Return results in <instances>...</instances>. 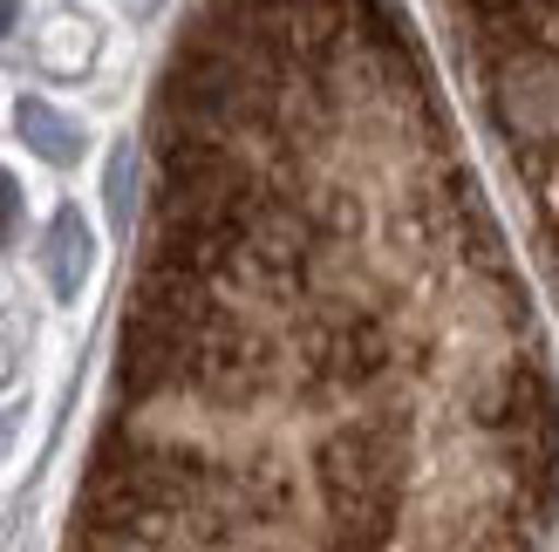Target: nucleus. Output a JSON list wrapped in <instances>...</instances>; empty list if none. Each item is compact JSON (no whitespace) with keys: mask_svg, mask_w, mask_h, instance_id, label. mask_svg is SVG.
Listing matches in <instances>:
<instances>
[{"mask_svg":"<svg viewBox=\"0 0 559 552\" xmlns=\"http://www.w3.org/2000/svg\"><path fill=\"white\" fill-rule=\"evenodd\" d=\"M75 273H82V226L75 218H55V287H75Z\"/></svg>","mask_w":559,"mask_h":552,"instance_id":"obj_4","label":"nucleus"},{"mask_svg":"<svg viewBox=\"0 0 559 552\" xmlns=\"http://www.w3.org/2000/svg\"><path fill=\"white\" fill-rule=\"evenodd\" d=\"M14 205H21V191H14L8 178H0V232H8V218H14Z\"/></svg>","mask_w":559,"mask_h":552,"instance_id":"obj_5","label":"nucleus"},{"mask_svg":"<svg viewBox=\"0 0 559 552\" xmlns=\"http://www.w3.org/2000/svg\"><path fill=\"white\" fill-rule=\"evenodd\" d=\"M14 14H21V0H0V35L14 27Z\"/></svg>","mask_w":559,"mask_h":552,"instance_id":"obj_6","label":"nucleus"},{"mask_svg":"<svg viewBox=\"0 0 559 552\" xmlns=\"http://www.w3.org/2000/svg\"><path fill=\"white\" fill-rule=\"evenodd\" d=\"M21 130H27V144H35L48 164H69L82 151V130H69L48 103H21Z\"/></svg>","mask_w":559,"mask_h":552,"instance_id":"obj_3","label":"nucleus"},{"mask_svg":"<svg viewBox=\"0 0 559 552\" xmlns=\"http://www.w3.org/2000/svg\"><path fill=\"white\" fill-rule=\"evenodd\" d=\"M478 89L491 151L533 239L546 287L559 293V0H443Z\"/></svg>","mask_w":559,"mask_h":552,"instance_id":"obj_2","label":"nucleus"},{"mask_svg":"<svg viewBox=\"0 0 559 552\" xmlns=\"http://www.w3.org/2000/svg\"><path fill=\"white\" fill-rule=\"evenodd\" d=\"M69 552H546L559 369L396 0H205Z\"/></svg>","mask_w":559,"mask_h":552,"instance_id":"obj_1","label":"nucleus"}]
</instances>
